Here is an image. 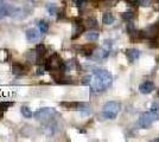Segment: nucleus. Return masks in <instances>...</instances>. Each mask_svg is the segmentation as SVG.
Segmentation results:
<instances>
[{
	"instance_id": "nucleus-8",
	"label": "nucleus",
	"mask_w": 159,
	"mask_h": 142,
	"mask_svg": "<svg viewBox=\"0 0 159 142\" xmlns=\"http://www.w3.org/2000/svg\"><path fill=\"white\" fill-rule=\"evenodd\" d=\"M126 56L127 58H128V61L133 63V62H135L137 59H139V57L141 56V51L137 50V49H129V50L126 51Z\"/></svg>"
},
{
	"instance_id": "nucleus-19",
	"label": "nucleus",
	"mask_w": 159,
	"mask_h": 142,
	"mask_svg": "<svg viewBox=\"0 0 159 142\" xmlns=\"http://www.w3.org/2000/svg\"><path fill=\"white\" fill-rule=\"evenodd\" d=\"M151 110L152 111H156V113H159V102H154L151 107Z\"/></svg>"
},
{
	"instance_id": "nucleus-1",
	"label": "nucleus",
	"mask_w": 159,
	"mask_h": 142,
	"mask_svg": "<svg viewBox=\"0 0 159 142\" xmlns=\"http://www.w3.org/2000/svg\"><path fill=\"white\" fill-rule=\"evenodd\" d=\"M113 82V77L111 72L107 70H95L93 75H90V88L94 93H100L103 91L107 88L111 87Z\"/></svg>"
},
{
	"instance_id": "nucleus-12",
	"label": "nucleus",
	"mask_w": 159,
	"mask_h": 142,
	"mask_svg": "<svg viewBox=\"0 0 159 142\" xmlns=\"http://www.w3.org/2000/svg\"><path fill=\"white\" fill-rule=\"evenodd\" d=\"M12 70H13V74H16V75H21V74H24V72H25V71H24L25 68H24L21 64H19V63L14 64Z\"/></svg>"
},
{
	"instance_id": "nucleus-22",
	"label": "nucleus",
	"mask_w": 159,
	"mask_h": 142,
	"mask_svg": "<svg viewBox=\"0 0 159 142\" xmlns=\"http://www.w3.org/2000/svg\"><path fill=\"white\" fill-rule=\"evenodd\" d=\"M157 1H159V0H157Z\"/></svg>"
},
{
	"instance_id": "nucleus-3",
	"label": "nucleus",
	"mask_w": 159,
	"mask_h": 142,
	"mask_svg": "<svg viewBox=\"0 0 159 142\" xmlns=\"http://www.w3.org/2000/svg\"><path fill=\"white\" fill-rule=\"evenodd\" d=\"M159 120V113H156V111H147V113H144L143 115L140 116L139 121H138V124H139L140 128L146 129L148 128L150 126H152V123H154L156 121Z\"/></svg>"
},
{
	"instance_id": "nucleus-14",
	"label": "nucleus",
	"mask_w": 159,
	"mask_h": 142,
	"mask_svg": "<svg viewBox=\"0 0 159 142\" xmlns=\"http://www.w3.org/2000/svg\"><path fill=\"white\" fill-rule=\"evenodd\" d=\"M82 31H83V26H82V25H80L79 23H76V24H75V30H74V33H75V34L73 36V38L79 37Z\"/></svg>"
},
{
	"instance_id": "nucleus-16",
	"label": "nucleus",
	"mask_w": 159,
	"mask_h": 142,
	"mask_svg": "<svg viewBox=\"0 0 159 142\" xmlns=\"http://www.w3.org/2000/svg\"><path fill=\"white\" fill-rule=\"evenodd\" d=\"M93 51H94V46H93V45H90V46H89V45H87V46H83V54H87V56H88V54H93Z\"/></svg>"
},
{
	"instance_id": "nucleus-6",
	"label": "nucleus",
	"mask_w": 159,
	"mask_h": 142,
	"mask_svg": "<svg viewBox=\"0 0 159 142\" xmlns=\"http://www.w3.org/2000/svg\"><path fill=\"white\" fill-rule=\"evenodd\" d=\"M153 90H154V83L151 82V81L143 82V83L139 85V91L144 95L151 94Z\"/></svg>"
},
{
	"instance_id": "nucleus-9",
	"label": "nucleus",
	"mask_w": 159,
	"mask_h": 142,
	"mask_svg": "<svg viewBox=\"0 0 159 142\" xmlns=\"http://www.w3.org/2000/svg\"><path fill=\"white\" fill-rule=\"evenodd\" d=\"M86 39L89 41H96L99 39V32L98 31H88L86 32Z\"/></svg>"
},
{
	"instance_id": "nucleus-11",
	"label": "nucleus",
	"mask_w": 159,
	"mask_h": 142,
	"mask_svg": "<svg viewBox=\"0 0 159 142\" xmlns=\"http://www.w3.org/2000/svg\"><path fill=\"white\" fill-rule=\"evenodd\" d=\"M20 111H21V114H23V116H24L25 118H31L33 116L32 110L29 108V107H21Z\"/></svg>"
},
{
	"instance_id": "nucleus-15",
	"label": "nucleus",
	"mask_w": 159,
	"mask_h": 142,
	"mask_svg": "<svg viewBox=\"0 0 159 142\" xmlns=\"http://www.w3.org/2000/svg\"><path fill=\"white\" fill-rule=\"evenodd\" d=\"M47 10H48V12H49L50 14H52V15L57 12V7H56V5H55V4H48Z\"/></svg>"
},
{
	"instance_id": "nucleus-18",
	"label": "nucleus",
	"mask_w": 159,
	"mask_h": 142,
	"mask_svg": "<svg viewBox=\"0 0 159 142\" xmlns=\"http://www.w3.org/2000/svg\"><path fill=\"white\" fill-rule=\"evenodd\" d=\"M11 104H12V103H4V102H1V103H0V111H5V110H7Z\"/></svg>"
},
{
	"instance_id": "nucleus-13",
	"label": "nucleus",
	"mask_w": 159,
	"mask_h": 142,
	"mask_svg": "<svg viewBox=\"0 0 159 142\" xmlns=\"http://www.w3.org/2000/svg\"><path fill=\"white\" fill-rule=\"evenodd\" d=\"M38 28H39L40 33H47L48 30H49V25H48L47 21L40 20L39 24H38Z\"/></svg>"
},
{
	"instance_id": "nucleus-5",
	"label": "nucleus",
	"mask_w": 159,
	"mask_h": 142,
	"mask_svg": "<svg viewBox=\"0 0 159 142\" xmlns=\"http://www.w3.org/2000/svg\"><path fill=\"white\" fill-rule=\"evenodd\" d=\"M40 31L39 28H29L26 32H25V37H26V41L30 43H34L39 39Z\"/></svg>"
},
{
	"instance_id": "nucleus-20",
	"label": "nucleus",
	"mask_w": 159,
	"mask_h": 142,
	"mask_svg": "<svg viewBox=\"0 0 159 142\" xmlns=\"http://www.w3.org/2000/svg\"><path fill=\"white\" fill-rule=\"evenodd\" d=\"M88 24H89V26H95L96 25V20L94 18H89L88 19Z\"/></svg>"
},
{
	"instance_id": "nucleus-17",
	"label": "nucleus",
	"mask_w": 159,
	"mask_h": 142,
	"mask_svg": "<svg viewBox=\"0 0 159 142\" xmlns=\"http://www.w3.org/2000/svg\"><path fill=\"white\" fill-rule=\"evenodd\" d=\"M122 18L126 19V20H132L134 15H133L132 12H125V13H122Z\"/></svg>"
},
{
	"instance_id": "nucleus-7",
	"label": "nucleus",
	"mask_w": 159,
	"mask_h": 142,
	"mask_svg": "<svg viewBox=\"0 0 159 142\" xmlns=\"http://www.w3.org/2000/svg\"><path fill=\"white\" fill-rule=\"evenodd\" d=\"M7 12H8V15H11L13 18H21L24 14L21 8L16 6H8V5H7Z\"/></svg>"
},
{
	"instance_id": "nucleus-21",
	"label": "nucleus",
	"mask_w": 159,
	"mask_h": 142,
	"mask_svg": "<svg viewBox=\"0 0 159 142\" xmlns=\"http://www.w3.org/2000/svg\"><path fill=\"white\" fill-rule=\"evenodd\" d=\"M131 4H138L139 2V0H128Z\"/></svg>"
},
{
	"instance_id": "nucleus-4",
	"label": "nucleus",
	"mask_w": 159,
	"mask_h": 142,
	"mask_svg": "<svg viewBox=\"0 0 159 142\" xmlns=\"http://www.w3.org/2000/svg\"><path fill=\"white\" fill-rule=\"evenodd\" d=\"M55 113H56V111H55L53 108H42V109H38V110L33 114V116H34L37 120L48 121V120L51 118V116H52Z\"/></svg>"
},
{
	"instance_id": "nucleus-2",
	"label": "nucleus",
	"mask_w": 159,
	"mask_h": 142,
	"mask_svg": "<svg viewBox=\"0 0 159 142\" xmlns=\"http://www.w3.org/2000/svg\"><path fill=\"white\" fill-rule=\"evenodd\" d=\"M120 109H121V105H120L119 102L109 101L103 105V108H102V115L107 120H114L118 116V114H119Z\"/></svg>"
},
{
	"instance_id": "nucleus-10",
	"label": "nucleus",
	"mask_w": 159,
	"mask_h": 142,
	"mask_svg": "<svg viewBox=\"0 0 159 142\" xmlns=\"http://www.w3.org/2000/svg\"><path fill=\"white\" fill-rule=\"evenodd\" d=\"M115 20V18H114V15L112 13H109V12H107V13L103 14V17H102V23L105 24V25H111L113 24Z\"/></svg>"
}]
</instances>
